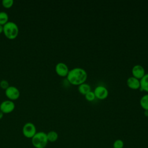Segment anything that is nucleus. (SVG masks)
Instances as JSON below:
<instances>
[{"instance_id":"obj_22","label":"nucleus","mask_w":148,"mask_h":148,"mask_svg":"<svg viewBox=\"0 0 148 148\" xmlns=\"http://www.w3.org/2000/svg\"><path fill=\"white\" fill-rule=\"evenodd\" d=\"M144 114L145 115V116L148 117V110H145L144 111Z\"/></svg>"},{"instance_id":"obj_20","label":"nucleus","mask_w":148,"mask_h":148,"mask_svg":"<svg viewBox=\"0 0 148 148\" xmlns=\"http://www.w3.org/2000/svg\"><path fill=\"white\" fill-rule=\"evenodd\" d=\"M3 27L2 25L0 24V34L3 32Z\"/></svg>"},{"instance_id":"obj_8","label":"nucleus","mask_w":148,"mask_h":148,"mask_svg":"<svg viewBox=\"0 0 148 148\" xmlns=\"http://www.w3.org/2000/svg\"><path fill=\"white\" fill-rule=\"evenodd\" d=\"M55 71L57 74L60 76H66L69 70L68 65L62 62H60L56 65Z\"/></svg>"},{"instance_id":"obj_12","label":"nucleus","mask_w":148,"mask_h":148,"mask_svg":"<svg viewBox=\"0 0 148 148\" xmlns=\"http://www.w3.org/2000/svg\"><path fill=\"white\" fill-rule=\"evenodd\" d=\"M78 91L80 94L85 95L87 93L91 91V86L87 83H82L78 86Z\"/></svg>"},{"instance_id":"obj_19","label":"nucleus","mask_w":148,"mask_h":148,"mask_svg":"<svg viewBox=\"0 0 148 148\" xmlns=\"http://www.w3.org/2000/svg\"><path fill=\"white\" fill-rule=\"evenodd\" d=\"M9 83L8 82V80H5V79H2L0 81V87L3 89V90H6L9 87Z\"/></svg>"},{"instance_id":"obj_11","label":"nucleus","mask_w":148,"mask_h":148,"mask_svg":"<svg viewBox=\"0 0 148 148\" xmlns=\"http://www.w3.org/2000/svg\"><path fill=\"white\" fill-rule=\"evenodd\" d=\"M140 90L148 92V73L140 79Z\"/></svg>"},{"instance_id":"obj_16","label":"nucleus","mask_w":148,"mask_h":148,"mask_svg":"<svg viewBox=\"0 0 148 148\" xmlns=\"http://www.w3.org/2000/svg\"><path fill=\"white\" fill-rule=\"evenodd\" d=\"M124 142L120 139H118L114 140L113 144V148H123L124 147Z\"/></svg>"},{"instance_id":"obj_6","label":"nucleus","mask_w":148,"mask_h":148,"mask_svg":"<svg viewBox=\"0 0 148 148\" xmlns=\"http://www.w3.org/2000/svg\"><path fill=\"white\" fill-rule=\"evenodd\" d=\"M5 95L10 100H15L19 98L20 92L16 87L10 86L5 90Z\"/></svg>"},{"instance_id":"obj_10","label":"nucleus","mask_w":148,"mask_h":148,"mask_svg":"<svg viewBox=\"0 0 148 148\" xmlns=\"http://www.w3.org/2000/svg\"><path fill=\"white\" fill-rule=\"evenodd\" d=\"M127 84L129 88L132 90H138L140 88V80L134 77L130 76L127 80Z\"/></svg>"},{"instance_id":"obj_21","label":"nucleus","mask_w":148,"mask_h":148,"mask_svg":"<svg viewBox=\"0 0 148 148\" xmlns=\"http://www.w3.org/2000/svg\"><path fill=\"white\" fill-rule=\"evenodd\" d=\"M3 113L1 111V110H0V120L1 119H2V118L3 117Z\"/></svg>"},{"instance_id":"obj_2","label":"nucleus","mask_w":148,"mask_h":148,"mask_svg":"<svg viewBox=\"0 0 148 148\" xmlns=\"http://www.w3.org/2000/svg\"><path fill=\"white\" fill-rule=\"evenodd\" d=\"M48 142L47 134L43 131L36 132L31 138V143L35 148H45Z\"/></svg>"},{"instance_id":"obj_13","label":"nucleus","mask_w":148,"mask_h":148,"mask_svg":"<svg viewBox=\"0 0 148 148\" xmlns=\"http://www.w3.org/2000/svg\"><path fill=\"white\" fill-rule=\"evenodd\" d=\"M47 138L48 142H54L58 138V134L55 131H50L47 133Z\"/></svg>"},{"instance_id":"obj_3","label":"nucleus","mask_w":148,"mask_h":148,"mask_svg":"<svg viewBox=\"0 0 148 148\" xmlns=\"http://www.w3.org/2000/svg\"><path fill=\"white\" fill-rule=\"evenodd\" d=\"M3 32L7 38L9 39H13L17 36L19 29L16 23L13 21H9L5 25H3Z\"/></svg>"},{"instance_id":"obj_5","label":"nucleus","mask_w":148,"mask_h":148,"mask_svg":"<svg viewBox=\"0 0 148 148\" xmlns=\"http://www.w3.org/2000/svg\"><path fill=\"white\" fill-rule=\"evenodd\" d=\"M94 93L95 98L101 100L106 99L109 95L108 90L103 86H97L94 90Z\"/></svg>"},{"instance_id":"obj_4","label":"nucleus","mask_w":148,"mask_h":148,"mask_svg":"<svg viewBox=\"0 0 148 148\" xmlns=\"http://www.w3.org/2000/svg\"><path fill=\"white\" fill-rule=\"evenodd\" d=\"M22 132L25 138L31 139L36 133V128L32 123L28 122L23 125Z\"/></svg>"},{"instance_id":"obj_1","label":"nucleus","mask_w":148,"mask_h":148,"mask_svg":"<svg viewBox=\"0 0 148 148\" xmlns=\"http://www.w3.org/2000/svg\"><path fill=\"white\" fill-rule=\"evenodd\" d=\"M66 77L67 80L71 84L79 86L85 83L87 78V73L83 68L76 67L69 70Z\"/></svg>"},{"instance_id":"obj_14","label":"nucleus","mask_w":148,"mask_h":148,"mask_svg":"<svg viewBox=\"0 0 148 148\" xmlns=\"http://www.w3.org/2000/svg\"><path fill=\"white\" fill-rule=\"evenodd\" d=\"M140 105L145 110H148V94L143 95L140 98Z\"/></svg>"},{"instance_id":"obj_7","label":"nucleus","mask_w":148,"mask_h":148,"mask_svg":"<svg viewBox=\"0 0 148 148\" xmlns=\"http://www.w3.org/2000/svg\"><path fill=\"white\" fill-rule=\"evenodd\" d=\"M15 108V104L12 100H5L0 104V110L3 113H9L13 111Z\"/></svg>"},{"instance_id":"obj_15","label":"nucleus","mask_w":148,"mask_h":148,"mask_svg":"<svg viewBox=\"0 0 148 148\" xmlns=\"http://www.w3.org/2000/svg\"><path fill=\"white\" fill-rule=\"evenodd\" d=\"M9 16L6 12L1 11L0 12V24L5 25L7 22H8Z\"/></svg>"},{"instance_id":"obj_17","label":"nucleus","mask_w":148,"mask_h":148,"mask_svg":"<svg viewBox=\"0 0 148 148\" xmlns=\"http://www.w3.org/2000/svg\"><path fill=\"white\" fill-rule=\"evenodd\" d=\"M14 1L13 0H2V4L3 6L6 8H9L12 7L13 5Z\"/></svg>"},{"instance_id":"obj_18","label":"nucleus","mask_w":148,"mask_h":148,"mask_svg":"<svg viewBox=\"0 0 148 148\" xmlns=\"http://www.w3.org/2000/svg\"><path fill=\"white\" fill-rule=\"evenodd\" d=\"M85 98L88 101H92L95 98L94 91H90L85 95Z\"/></svg>"},{"instance_id":"obj_9","label":"nucleus","mask_w":148,"mask_h":148,"mask_svg":"<svg viewBox=\"0 0 148 148\" xmlns=\"http://www.w3.org/2000/svg\"><path fill=\"white\" fill-rule=\"evenodd\" d=\"M132 76L140 80L146 74L145 70L141 65L136 64L132 68Z\"/></svg>"}]
</instances>
